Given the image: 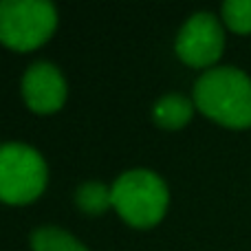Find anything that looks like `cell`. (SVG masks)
I'll return each mask as SVG.
<instances>
[{"label": "cell", "mask_w": 251, "mask_h": 251, "mask_svg": "<svg viewBox=\"0 0 251 251\" xmlns=\"http://www.w3.org/2000/svg\"><path fill=\"white\" fill-rule=\"evenodd\" d=\"M194 106L225 128H251V77L236 66L205 71L194 84Z\"/></svg>", "instance_id": "cell-1"}, {"label": "cell", "mask_w": 251, "mask_h": 251, "mask_svg": "<svg viewBox=\"0 0 251 251\" xmlns=\"http://www.w3.org/2000/svg\"><path fill=\"white\" fill-rule=\"evenodd\" d=\"M168 203V185L150 170H130L113 183V207L137 229H148L161 223Z\"/></svg>", "instance_id": "cell-2"}, {"label": "cell", "mask_w": 251, "mask_h": 251, "mask_svg": "<svg viewBox=\"0 0 251 251\" xmlns=\"http://www.w3.org/2000/svg\"><path fill=\"white\" fill-rule=\"evenodd\" d=\"M57 26V11L44 0H0V42L13 51L42 47Z\"/></svg>", "instance_id": "cell-3"}, {"label": "cell", "mask_w": 251, "mask_h": 251, "mask_svg": "<svg viewBox=\"0 0 251 251\" xmlns=\"http://www.w3.org/2000/svg\"><path fill=\"white\" fill-rule=\"evenodd\" d=\"M47 163L38 150L16 141L0 146V201L2 203H33L47 187Z\"/></svg>", "instance_id": "cell-4"}, {"label": "cell", "mask_w": 251, "mask_h": 251, "mask_svg": "<svg viewBox=\"0 0 251 251\" xmlns=\"http://www.w3.org/2000/svg\"><path fill=\"white\" fill-rule=\"evenodd\" d=\"M225 49V31L214 13L199 11L181 26L174 42L178 60L194 69H212Z\"/></svg>", "instance_id": "cell-5"}, {"label": "cell", "mask_w": 251, "mask_h": 251, "mask_svg": "<svg viewBox=\"0 0 251 251\" xmlns=\"http://www.w3.org/2000/svg\"><path fill=\"white\" fill-rule=\"evenodd\" d=\"M66 93L69 88L64 75L51 62H35L22 77V97L38 115L57 113L66 101Z\"/></svg>", "instance_id": "cell-6"}, {"label": "cell", "mask_w": 251, "mask_h": 251, "mask_svg": "<svg viewBox=\"0 0 251 251\" xmlns=\"http://www.w3.org/2000/svg\"><path fill=\"white\" fill-rule=\"evenodd\" d=\"M194 115V101H190L183 95H165L152 108V117L156 126L165 130H178L190 124Z\"/></svg>", "instance_id": "cell-7"}, {"label": "cell", "mask_w": 251, "mask_h": 251, "mask_svg": "<svg viewBox=\"0 0 251 251\" xmlns=\"http://www.w3.org/2000/svg\"><path fill=\"white\" fill-rule=\"evenodd\" d=\"M75 203L88 216H100L113 207V187L97 181L84 183L75 192Z\"/></svg>", "instance_id": "cell-8"}, {"label": "cell", "mask_w": 251, "mask_h": 251, "mask_svg": "<svg viewBox=\"0 0 251 251\" xmlns=\"http://www.w3.org/2000/svg\"><path fill=\"white\" fill-rule=\"evenodd\" d=\"M31 251H88L60 227H40L31 234Z\"/></svg>", "instance_id": "cell-9"}, {"label": "cell", "mask_w": 251, "mask_h": 251, "mask_svg": "<svg viewBox=\"0 0 251 251\" xmlns=\"http://www.w3.org/2000/svg\"><path fill=\"white\" fill-rule=\"evenodd\" d=\"M223 20L234 33H251V0H229L223 4Z\"/></svg>", "instance_id": "cell-10"}]
</instances>
